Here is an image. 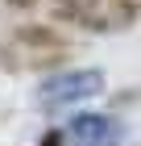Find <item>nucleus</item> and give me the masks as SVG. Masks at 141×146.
Here are the masks:
<instances>
[{"mask_svg":"<svg viewBox=\"0 0 141 146\" xmlns=\"http://www.w3.org/2000/svg\"><path fill=\"white\" fill-rule=\"evenodd\" d=\"M104 92V71L96 67H75V71H54L42 79L37 100L42 104H75V100H91Z\"/></svg>","mask_w":141,"mask_h":146,"instance_id":"obj_1","label":"nucleus"},{"mask_svg":"<svg viewBox=\"0 0 141 146\" xmlns=\"http://www.w3.org/2000/svg\"><path fill=\"white\" fill-rule=\"evenodd\" d=\"M54 138H58V146H116L120 142V121L108 117V113H79Z\"/></svg>","mask_w":141,"mask_h":146,"instance_id":"obj_2","label":"nucleus"},{"mask_svg":"<svg viewBox=\"0 0 141 146\" xmlns=\"http://www.w3.org/2000/svg\"><path fill=\"white\" fill-rule=\"evenodd\" d=\"M12 46L25 54V63H37V67L58 63V58L66 54V42L50 29V25H25V29H17V34H12Z\"/></svg>","mask_w":141,"mask_h":146,"instance_id":"obj_3","label":"nucleus"},{"mask_svg":"<svg viewBox=\"0 0 141 146\" xmlns=\"http://www.w3.org/2000/svg\"><path fill=\"white\" fill-rule=\"evenodd\" d=\"M100 9L104 0H50V13L66 25H79V29H100Z\"/></svg>","mask_w":141,"mask_h":146,"instance_id":"obj_4","label":"nucleus"},{"mask_svg":"<svg viewBox=\"0 0 141 146\" xmlns=\"http://www.w3.org/2000/svg\"><path fill=\"white\" fill-rule=\"evenodd\" d=\"M141 4L137 0H104V9H100V34H108V29H129L137 21Z\"/></svg>","mask_w":141,"mask_h":146,"instance_id":"obj_5","label":"nucleus"},{"mask_svg":"<svg viewBox=\"0 0 141 146\" xmlns=\"http://www.w3.org/2000/svg\"><path fill=\"white\" fill-rule=\"evenodd\" d=\"M12 9H33V4H37V0H9Z\"/></svg>","mask_w":141,"mask_h":146,"instance_id":"obj_6","label":"nucleus"}]
</instances>
